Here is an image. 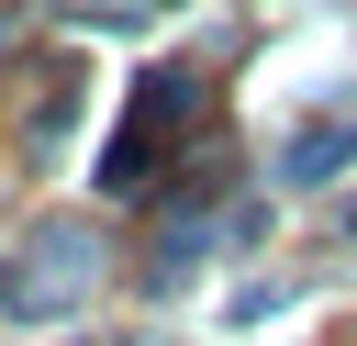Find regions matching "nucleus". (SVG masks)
<instances>
[{
  "label": "nucleus",
  "instance_id": "f257e3e1",
  "mask_svg": "<svg viewBox=\"0 0 357 346\" xmlns=\"http://www.w3.org/2000/svg\"><path fill=\"white\" fill-rule=\"evenodd\" d=\"M346 145H357V134H346V123H312V134H301V145H290V179H324V167H335V156H346Z\"/></svg>",
  "mask_w": 357,
  "mask_h": 346
}]
</instances>
